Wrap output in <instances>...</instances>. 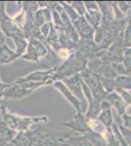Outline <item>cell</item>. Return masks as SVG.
I'll use <instances>...</instances> for the list:
<instances>
[{"mask_svg":"<svg viewBox=\"0 0 131 146\" xmlns=\"http://www.w3.org/2000/svg\"><path fill=\"white\" fill-rule=\"evenodd\" d=\"M11 137V131L4 125H0V140L4 142V141L8 140Z\"/></svg>","mask_w":131,"mask_h":146,"instance_id":"1","label":"cell"},{"mask_svg":"<svg viewBox=\"0 0 131 146\" xmlns=\"http://www.w3.org/2000/svg\"><path fill=\"white\" fill-rule=\"evenodd\" d=\"M124 63H125V67L127 68L128 71H131V58H126L124 60Z\"/></svg>","mask_w":131,"mask_h":146,"instance_id":"2","label":"cell"},{"mask_svg":"<svg viewBox=\"0 0 131 146\" xmlns=\"http://www.w3.org/2000/svg\"><path fill=\"white\" fill-rule=\"evenodd\" d=\"M124 120H125V125L128 128L131 129V116H124Z\"/></svg>","mask_w":131,"mask_h":146,"instance_id":"3","label":"cell"},{"mask_svg":"<svg viewBox=\"0 0 131 146\" xmlns=\"http://www.w3.org/2000/svg\"><path fill=\"white\" fill-rule=\"evenodd\" d=\"M1 43H3V37H2L1 33H0V44Z\"/></svg>","mask_w":131,"mask_h":146,"instance_id":"4","label":"cell"},{"mask_svg":"<svg viewBox=\"0 0 131 146\" xmlns=\"http://www.w3.org/2000/svg\"><path fill=\"white\" fill-rule=\"evenodd\" d=\"M126 55H128L129 56H131V50H127V52H126Z\"/></svg>","mask_w":131,"mask_h":146,"instance_id":"5","label":"cell"},{"mask_svg":"<svg viewBox=\"0 0 131 146\" xmlns=\"http://www.w3.org/2000/svg\"><path fill=\"white\" fill-rule=\"evenodd\" d=\"M2 146H13V145H11V144H6V143H5V144H3Z\"/></svg>","mask_w":131,"mask_h":146,"instance_id":"6","label":"cell"}]
</instances>
